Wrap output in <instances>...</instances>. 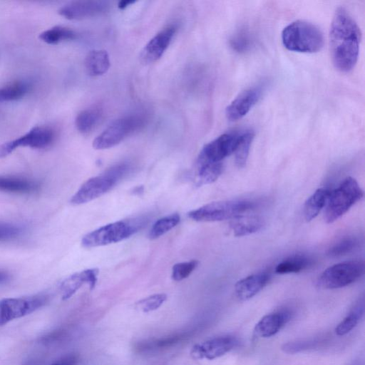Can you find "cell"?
Returning <instances> with one entry per match:
<instances>
[{"label":"cell","mask_w":365,"mask_h":365,"mask_svg":"<svg viewBox=\"0 0 365 365\" xmlns=\"http://www.w3.org/2000/svg\"><path fill=\"white\" fill-rule=\"evenodd\" d=\"M361 34L352 16L343 7L338 8L329 30V49L334 67L349 72L355 66L359 53Z\"/></svg>","instance_id":"cell-1"},{"label":"cell","mask_w":365,"mask_h":365,"mask_svg":"<svg viewBox=\"0 0 365 365\" xmlns=\"http://www.w3.org/2000/svg\"><path fill=\"white\" fill-rule=\"evenodd\" d=\"M281 37L284 46L294 52L316 53L323 48L324 43L322 31L316 25L304 20H297L287 25Z\"/></svg>","instance_id":"cell-2"},{"label":"cell","mask_w":365,"mask_h":365,"mask_svg":"<svg viewBox=\"0 0 365 365\" xmlns=\"http://www.w3.org/2000/svg\"><path fill=\"white\" fill-rule=\"evenodd\" d=\"M255 206L253 202L247 200L216 201L189 212L187 216L197 222H218L242 215Z\"/></svg>","instance_id":"cell-3"},{"label":"cell","mask_w":365,"mask_h":365,"mask_svg":"<svg viewBox=\"0 0 365 365\" xmlns=\"http://www.w3.org/2000/svg\"><path fill=\"white\" fill-rule=\"evenodd\" d=\"M363 190L357 181L346 178L335 190L330 192L324 212V220L331 223L344 215L363 197Z\"/></svg>","instance_id":"cell-4"},{"label":"cell","mask_w":365,"mask_h":365,"mask_svg":"<svg viewBox=\"0 0 365 365\" xmlns=\"http://www.w3.org/2000/svg\"><path fill=\"white\" fill-rule=\"evenodd\" d=\"M146 117L135 113L118 118L109 125L93 142L96 150L113 148L125 138L140 130L145 125Z\"/></svg>","instance_id":"cell-5"},{"label":"cell","mask_w":365,"mask_h":365,"mask_svg":"<svg viewBox=\"0 0 365 365\" xmlns=\"http://www.w3.org/2000/svg\"><path fill=\"white\" fill-rule=\"evenodd\" d=\"M364 272V264L362 261L340 262L326 269L319 276L317 284L328 289L344 287L359 279Z\"/></svg>","instance_id":"cell-6"},{"label":"cell","mask_w":365,"mask_h":365,"mask_svg":"<svg viewBox=\"0 0 365 365\" xmlns=\"http://www.w3.org/2000/svg\"><path fill=\"white\" fill-rule=\"evenodd\" d=\"M139 225L127 221H118L102 226L86 235L81 245L86 248L108 245L122 241L135 233Z\"/></svg>","instance_id":"cell-7"},{"label":"cell","mask_w":365,"mask_h":365,"mask_svg":"<svg viewBox=\"0 0 365 365\" xmlns=\"http://www.w3.org/2000/svg\"><path fill=\"white\" fill-rule=\"evenodd\" d=\"M48 297L45 294L5 298L0 301V327L24 317L45 305Z\"/></svg>","instance_id":"cell-8"},{"label":"cell","mask_w":365,"mask_h":365,"mask_svg":"<svg viewBox=\"0 0 365 365\" xmlns=\"http://www.w3.org/2000/svg\"><path fill=\"white\" fill-rule=\"evenodd\" d=\"M242 132L225 133L206 144L201 150L197 161L222 163V160L234 153L240 139Z\"/></svg>","instance_id":"cell-9"},{"label":"cell","mask_w":365,"mask_h":365,"mask_svg":"<svg viewBox=\"0 0 365 365\" xmlns=\"http://www.w3.org/2000/svg\"><path fill=\"white\" fill-rule=\"evenodd\" d=\"M55 138L54 131L47 126H36L25 135L0 145V158L11 154L19 147L44 148L50 145Z\"/></svg>","instance_id":"cell-10"},{"label":"cell","mask_w":365,"mask_h":365,"mask_svg":"<svg viewBox=\"0 0 365 365\" xmlns=\"http://www.w3.org/2000/svg\"><path fill=\"white\" fill-rule=\"evenodd\" d=\"M117 182L106 173L87 180L72 196L70 202L78 205L93 200L113 188Z\"/></svg>","instance_id":"cell-11"},{"label":"cell","mask_w":365,"mask_h":365,"mask_svg":"<svg viewBox=\"0 0 365 365\" xmlns=\"http://www.w3.org/2000/svg\"><path fill=\"white\" fill-rule=\"evenodd\" d=\"M238 343V339L232 336H217L195 344L190 354L195 359H215L232 350Z\"/></svg>","instance_id":"cell-12"},{"label":"cell","mask_w":365,"mask_h":365,"mask_svg":"<svg viewBox=\"0 0 365 365\" xmlns=\"http://www.w3.org/2000/svg\"><path fill=\"white\" fill-rule=\"evenodd\" d=\"M264 86L257 85L242 91L226 108L225 115L230 121H236L246 115L259 101Z\"/></svg>","instance_id":"cell-13"},{"label":"cell","mask_w":365,"mask_h":365,"mask_svg":"<svg viewBox=\"0 0 365 365\" xmlns=\"http://www.w3.org/2000/svg\"><path fill=\"white\" fill-rule=\"evenodd\" d=\"M109 7L105 1H78L62 6L58 13L68 19L78 20L104 14Z\"/></svg>","instance_id":"cell-14"},{"label":"cell","mask_w":365,"mask_h":365,"mask_svg":"<svg viewBox=\"0 0 365 365\" xmlns=\"http://www.w3.org/2000/svg\"><path fill=\"white\" fill-rule=\"evenodd\" d=\"M175 32V27L170 26L158 32L144 46L140 54L141 62L148 64L158 61L170 45Z\"/></svg>","instance_id":"cell-15"},{"label":"cell","mask_w":365,"mask_h":365,"mask_svg":"<svg viewBox=\"0 0 365 365\" xmlns=\"http://www.w3.org/2000/svg\"><path fill=\"white\" fill-rule=\"evenodd\" d=\"M292 314L282 309L264 315L255 325L257 336L267 338L275 335L290 320Z\"/></svg>","instance_id":"cell-16"},{"label":"cell","mask_w":365,"mask_h":365,"mask_svg":"<svg viewBox=\"0 0 365 365\" xmlns=\"http://www.w3.org/2000/svg\"><path fill=\"white\" fill-rule=\"evenodd\" d=\"M98 269H88L76 272L65 279L61 284L60 289L63 299L71 297L83 284H88L93 289L97 282Z\"/></svg>","instance_id":"cell-17"},{"label":"cell","mask_w":365,"mask_h":365,"mask_svg":"<svg viewBox=\"0 0 365 365\" xmlns=\"http://www.w3.org/2000/svg\"><path fill=\"white\" fill-rule=\"evenodd\" d=\"M269 279L270 275L267 272L247 276L235 284V294L240 300H248L259 293L268 284Z\"/></svg>","instance_id":"cell-18"},{"label":"cell","mask_w":365,"mask_h":365,"mask_svg":"<svg viewBox=\"0 0 365 365\" xmlns=\"http://www.w3.org/2000/svg\"><path fill=\"white\" fill-rule=\"evenodd\" d=\"M264 220L258 216L240 215L232 219L230 229L236 237L250 235L260 230Z\"/></svg>","instance_id":"cell-19"},{"label":"cell","mask_w":365,"mask_h":365,"mask_svg":"<svg viewBox=\"0 0 365 365\" xmlns=\"http://www.w3.org/2000/svg\"><path fill=\"white\" fill-rule=\"evenodd\" d=\"M87 73L98 76L106 73L110 68V58L105 50H93L86 56L84 61Z\"/></svg>","instance_id":"cell-20"},{"label":"cell","mask_w":365,"mask_h":365,"mask_svg":"<svg viewBox=\"0 0 365 365\" xmlns=\"http://www.w3.org/2000/svg\"><path fill=\"white\" fill-rule=\"evenodd\" d=\"M222 170V163H207L197 160L195 177V185L202 186L214 182L220 176Z\"/></svg>","instance_id":"cell-21"},{"label":"cell","mask_w":365,"mask_h":365,"mask_svg":"<svg viewBox=\"0 0 365 365\" xmlns=\"http://www.w3.org/2000/svg\"><path fill=\"white\" fill-rule=\"evenodd\" d=\"M38 189V184L26 178L0 175V191L14 193H31Z\"/></svg>","instance_id":"cell-22"},{"label":"cell","mask_w":365,"mask_h":365,"mask_svg":"<svg viewBox=\"0 0 365 365\" xmlns=\"http://www.w3.org/2000/svg\"><path fill=\"white\" fill-rule=\"evenodd\" d=\"M330 192L327 188H319L306 200L303 212L307 221L314 219L326 206Z\"/></svg>","instance_id":"cell-23"},{"label":"cell","mask_w":365,"mask_h":365,"mask_svg":"<svg viewBox=\"0 0 365 365\" xmlns=\"http://www.w3.org/2000/svg\"><path fill=\"white\" fill-rule=\"evenodd\" d=\"M102 115L103 110L99 106H93L81 110L75 120L77 130L83 134L88 133L98 123Z\"/></svg>","instance_id":"cell-24"},{"label":"cell","mask_w":365,"mask_h":365,"mask_svg":"<svg viewBox=\"0 0 365 365\" xmlns=\"http://www.w3.org/2000/svg\"><path fill=\"white\" fill-rule=\"evenodd\" d=\"M312 262V259L306 255H294L279 262L275 267V272L280 274L297 273L306 269Z\"/></svg>","instance_id":"cell-25"},{"label":"cell","mask_w":365,"mask_h":365,"mask_svg":"<svg viewBox=\"0 0 365 365\" xmlns=\"http://www.w3.org/2000/svg\"><path fill=\"white\" fill-rule=\"evenodd\" d=\"M364 300H359L351 309L349 314L341 321L335 328L338 336H344L351 331L359 323L364 315Z\"/></svg>","instance_id":"cell-26"},{"label":"cell","mask_w":365,"mask_h":365,"mask_svg":"<svg viewBox=\"0 0 365 365\" xmlns=\"http://www.w3.org/2000/svg\"><path fill=\"white\" fill-rule=\"evenodd\" d=\"M254 137L255 134L250 130L242 132L240 139L234 152L235 164L238 168H243L246 165Z\"/></svg>","instance_id":"cell-27"},{"label":"cell","mask_w":365,"mask_h":365,"mask_svg":"<svg viewBox=\"0 0 365 365\" xmlns=\"http://www.w3.org/2000/svg\"><path fill=\"white\" fill-rule=\"evenodd\" d=\"M39 38L48 44H56L76 38V34L68 28L57 26L42 32Z\"/></svg>","instance_id":"cell-28"},{"label":"cell","mask_w":365,"mask_h":365,"mask_svg":"<svg viewBox=\"0 0 365 365\" xmlns=\"http://www.w3.org/2000/svg\"><path fill=\"white\" fill-rule=\"evenodd\" d=\"M180 217L175 213L158 220L150 230L148 237L155 240L174 228L180 222Z\"/></svg>","instance_id":"cell-29"},{"label":"cell","mask_w":365,"mask_h":365,"mask_svg":"<svg viewBox=\"0 0 365 365\" xmlns=\"http://www.w3.org/2000/svg\"><path fill=\"white\" fill-rule=\"evenodd\" d=\"M29 91L24 81H14L0 88V102L16 101L24 97Z\"/></svg>","instance_id":"cell-30"},{"label":"cell","mask_w":365,"mask_h":365,"mask_svg":"<svg viewBox=\"0 0 365 365\" xmlns=\"http://www.w3.org/2000/svg\"><path fill=\"white\" fill-rule=\"evenodd\" d=\"M230 44L235 51L245 52L252 47L253 38L247 29H240L232 36Z\"/></svg>","instance_id":"cell-31"},{"label":"cell","mask_w":365,"mask_h":365,"mask_svg":"<svg viewBox=\"0 0 365 365\" xmlns=\"http://www.w3.org/2000/svg\"><path fill=\"white\" fill-rule=\"evenodd\" d=\"M357 245L354 237H345L334 243L328 250V255L331 257H338L346 255L354 250Z\"/></svg>","instance_id":"cell-32"},{"label":"cell","mask_w":365,"mask_h":365,"mask_svg":"<svg viewBox=\"0 0 365 365\" xmlns=\"http://www.w3.org/2000/svg\"><path fill=\"white\" fill-rule=\"evenodd\" d=\"M167 299L165 294H155L136 303V307L143 312H150L158 309Z\"/></svg>","instance_id":"cell-33"},{"label":"cell","mask_w":365,"mask_h":365,"mask_svg":"<svg viewBox=\"0 0 365 365\" xmlns=\"http://www.w3.org/2000/svg\"><path fill=\"white\" fill-rule=\"evenodd\" d=\"M197 264V260H191L174 264L172 269V279L175 281H181L187 278L196 268Z\"/></svg>","instance_id":"cell-34"},{"label":"cell","mask_w":365,"mask_h":365,"mask_svg":"<svg viewBox=\"0 0 365 365\" xmlns=\"http://www.w3.org/2000/svg\"><path fill=\"white\" fill-rule=\"evenodd\" d=\"M317 343L318 341L314 340L290 341L284 344L282 349L286 353L294 354L313 348Z\"/></svg>","instance_id":"cell-35"},{"label":"cell","mask_w":365,"mask_h":365,"mask_svg":"<svg viewBox=\"0 0 365 365\" xmlns=\"http://www.w3.org/2000/svg\"><path fill=\"white\" fill-rule=\"evenodd\" d=\"M130 165L122 163L114 165L107 169L104 173L113 179L116 182L120 180L129 172Z\"/></svg>","instance_id":"cell-36"},{"label":"cell","mask_w":365,"mask_h":365,"mask_svg":"<svg viewBox=\"0 0 365 365\" xmlns=\"http://www.w3.org/2000/svg\"><path fill=\"white\" fill-rule=\"evenodd\" d=\"M21 228L9 223H0V240H8L16 237L21 233Z\"/></svg>","instance_id":"cell-37"},{"label":"cell","mask_w":365,"mask_h":365,"mask_svg":"<svg viewBox=\"0 0 365 365\" xmlns=\"http://www.w3.org/2000/svg\"><path fill=\"white\" fill-rule=\"evenodd\" d=\"M62 335L63 333L61 331H53L42 336L40 339V341L41 344H43L45 345L52 344L56 341L58 339H59V338H61Z\"/></svg>","instance_id":"cell-38"},{"label":"cell","mask_w":365,"mask_h":365,"mask_svg":"<svg viewBox=\"0 0 365 365\" xmlns=\"http://www.w3.org/2000/svg\"><path fill=\"white\" fill-rule=\"evenodd\" d=\"M78 362V356L76 354L66 355L50 365H76Z\"/></svg>","instance_id":"cell-39"},{"label":"cell","mask_w":365,"mask_h":365,"mask_svg":"<svg viewBox=\"0 0 365 365\" xmlns=\"http://www.w3.org/2000/svg\"><path fill=\"white\" fill-rule=\"evenodd\" d=\"M135 3L134 1H128V0H125V1H120L118 4V7L120 9H125L128 6H129L130 4H132Z\"/></svg>","instance_id":"cell-40"},{"label":"cell","mask_w":365,"mask_h":365,"mask_svg":"<svg viewBox=\"0 0 365 365\" xmlns=\"http://www.w3.org/2000/svg\"><path fill=\"white\" fill-rule=\"evenodd\" d=\"M40 361L38 359H30L29 360L26 361L24 364L22 365H39Z\"/></svg>","instance_id":"cell-41"},{"label":"cell","mask_w":365,"mask_h":365,"mask_svg":"<svg viewBox=\"0 0 365 365\" xmlns=\"http://www.w3.org/2000/svg\"><path fill=\"white\" fill-rule=\"evenodd\" d=\"M8 279V274L4 272L0 271V284L6 282Z\"/></svg>","instance_id":"cell-42"}]
</instances>
